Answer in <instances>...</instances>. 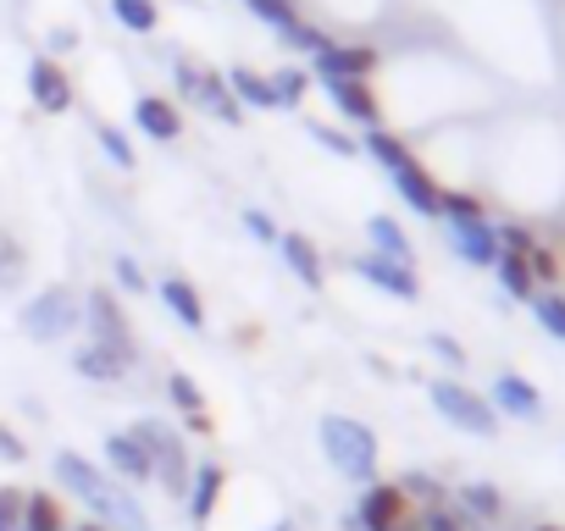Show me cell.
I'll list each match as a JSON object with an SVG mask.
<instances>
[{
	"mask_svg": "<svg viewBox=\"0 0 565 531\" xmlns=\"http://www.w3.org/2000/svg\"><path fill=\"white\" fill-rule=\"evenodd\" d=\"M51 476H56L62 492L78 498V503L89 509V520H100L106 531H156V525H150V509L139 503V492L122 487V481H117L106 465H95L89 454L56 448V454H51Z\"/></svg>",
	"mask_w": 565,
	"mask_h": 531,
	"instance_id": "obj_1",
	"label": "cell"
},
{
	"mask_svg": "<svg viewBox=\"0 0 565 531\" xmlns=\"http://www.w3.org/2000/svg\"><path fill=\"white\" fill-rule=\"evenodd\" d=\"M317 443H322V459H328L344 481H355V487L377 481L383 443H377V432H372L361 415H322V421H317Z\"/></svg>",
	"mask_w": 565,
	"mask_h": 531,
	"instance_id": "obj_2",
	"label": "cell"
},
{
	"mask_svg": "<svg viewBox=\"0 0 565 531\" xmlns=\"http://www.w3.org/2000/svg\"><path fill=\"white\" fill-rule=\"evenodd\" d=\"M18 327H23L29 344H67V338L84 327V294L67 289V283H51V289H40L34 300H23Z\"/></svg>",
	"mask_w": 565,
	"mask_h": 531,
	"instance_id": "obj_3",
	"label": "cell"
},
{
	"mask_svg": "<svg viewBox=\"0 0 565 531\" xmlns=\"http://www.w3.org/2000/svg\"><path fill=\"white\" fill-rule=\"evenodd\" d=\"M172 84H178V100H189V106H200L211 122H222V128H238L244 122V106L233 100V89H227V73H216V67H205V62H194V56H172Z\"/></svg>",
	"mask_w": 565,
	"mask_h": 531,
	"instance_id": "obj_4",
	"label": "cell"
},
{
	"mask_svg": "<svg viewBox=\"0 0 565 531\" xmlns=\"http://www.w3.org/2000/svg\"><path fill=\"white\" fill-rule=\"evenodd\" d=\"M128 432H134V437H139V448L150 454V465H156V481L167 487V498H183V492H189V470H194L183 432H178L172 421H161V415H139Z\"/></svg>",
	"mask_w": 565,
	"mask_h": 531,
	"instance_id": "obj_5",
	"label": "cell"
},
{
	"mask_svg": "<svg viewBox=\"0 0 565 531\" xmlns=\"http://www.w3.org/2000/svg\"><path fill=\"white\" fill-rule=\"evenodd\" d=\"M427 404L455 426V432H471V437H499V410L488 404V393L466 388L460 377H433L427 382Z\"/></svg>",
	"mask_w": 565,
	"mask_h": 531,
	"instance_id": "obj_6",
	"label": "cell"
},
{
	"mask_svg": "<svg viewBox=\"0 0 565 531\" xmlns=\"http://www.w3.org/2000/svg\"><path fill=\"white\" fill-rule=\"evenodd\" d=\"M84 344H95V349H111V355H122L128 366H139V344H134V327H128V311H122V294H111V289H89L84 294Z\"/></svg>",
	"mask_w": 565,
	"mask_h": 531,
	"instance_id": "obj_7",
	"label": "cell"
},
{
	"mask_svg": "<svg viewBox=\"0 0 565 531\" xmlns=\"http://www.w3.org/2000/svg\"><path fill=\"white\" fill-rule=\"evenodd\" d=\"M344 531H416V503L399 492V481H366L344 514Z\"/></svg>",
	"mask_w": 565,
	"mask_h": 531,
	"instance_id": "obj_8",
	"label": "cell"
},
{
	"mask_svg": "<svg viewBox=\"0 0 565 531\" xmlns=\"http://www.w3.org/2000/svg\"><path fill=\"white\" fill-rule=\"evenodd\" d=\"M344 266H350L361 283L383 289V294L399 300V305H416V300H422V278H416V266H405V260H388V254H344Z\"/></svg>",
	"mask_w": 565,
	"mask_h": 531,
	"instance_id": "obj_9",
	"label": "cell"
},
{
	"mask_svg": "<svg viewBox=\"0 0 565 531\" xmlns=\"http://www.w3.org/2000/svg\"><path fill=\"white\" fill-rule=\"evenodd\" d=\"M317 89L333 100V111H339L350 128H361V133L383 128V100H377L372 78H317Z\"/></svg>",
	"mask_w": 565,
	"mask_h": 531,
	"instance_id": "obj_10",
	"label": "cell"
},
{
	"mask_svg": "<svg viewBox=\"0 0 565 531\" xmlns=\"http://www.w3.org/2000/svg\"><path fill=\"white\" fill-rule=\"evenodd\" d=\"M29 100L45 111V117H67L78 106V84L73 73L56 62V56H34L29 62Z\"/></svg>",
	"mask_w": 565,
	"mask_h": 531,
	"instance_id": "obj_11",
	"label": "cell"
},
{
	"mask_svg": "<svg viewBox=\"0 0 565 531\" xmlns=\"http://www.w3.org/2000/svg\"><path fill=\"white\" fill-rule=\"evenodd\" d=\"M311 84L317 78H372L377 73V45H355V40H333L328 51L311 56Z\"/></svg>",
	"mask_w": 565,
	"mask_h": 531,
	"instance_id": "obj_12",
	"label": "cell"
},
{
	"mask_svg": "<svg viewBox=\"0 0 565 531\" xmlns=\"http://www.w3.org/2000/svg\"><path fill=\"white\" fill-rule=\"evenodd\" d=\"M388 183H394V194L405 199V210H416V216H438V205H444V183L411 155V161H399V166H388Z\"/></svg>",
	"mask_w": 565,
	"mask_h": 531,
	"instance_id": "obj_13",
	"label": "cell"
},
{
	"mask_svg": "<svg viewBox=\"0 0 565 531\" xmlns=\"http://www.w3.org/2000/svg\"><path fill=\"white\" fill-rule=\"evenodd\" d=\"M488 404L499 410V421L510 415V421H543V393L521 377V371H499L493 382H488Z\"/></svg>",
	"mask_w": 565,
	"mask_h": 531,
	"instance_id": "obj_14",
	"label": "cell"
},
{
	"mask_svg": "<svg viewBox=\"0 0 565 531\" xmlns=\"http://www.w3.org/2000/svg\"><path fill=\"white\" fill-rule=\"evenodd\" d=\"M222 492H227V465H222V459H200V465L189 470V492H183V509H189V520H194L200 531L211 525Z\"/></svg>",
	"mask_w": 565,
	"mask_h": 531,
	"instance_id": "obj_15",
	"label": "cell"
},
{
	"mask_svg": "<svg viewBox=\"0 0 565 531\" xmlns=\"http://www.w3.org/2000/svg\"><path fill=\"white\" fill-rule=\"evenodd\" d=\"M449 227V249L466 260V266H488L499 260V227L488 221V216H466V221H444Z\"/></svg>",
	"mask_w": 565,
	"mask_h": 531,
	"instance_id": "obj_16",
	"label": "cell"
},
{
	"mask_svg": "<svg viewBox=\"0 0 565 531\" xmlns=\"http://www.w3.org/2000/svg\"><path fill=\"white\" fill-rule=\"evenodd\" d=\"M100 454H106V470H111L122 487H145V481H156V465H150V454L139 448L134 432H111V437L100 443Z\"/></svg>",
	"mask_w": 565,
	"mask_h": 531,
	"instance_id": "obj_17",
	"label": "cell"
},
{
	"mask_svg": "<svg viewBox=\"0 0 565 531\" xmlns=\"http://www.w3.org/2000/svg\"><path fill=\"white\" fill-rule=\"evenodd\" d=\"M277 254H282V266L311 289V294H322V283H328V260H322V249H317V238L311 232H282L277 238Z\"/></svg>",
	"mask_w": 565,
	"mask_h": 531,
	"instance_id": "obj_18",
	"label": "cell"
},
{
	"mask_svg": "<svg viewBox=\"0 0 565 531\" xmlns=\"http://www.w3.org/2000/svg\"><path fill=\"white\" fill-rule=\"evenodd\" d=\"M134 128L156 144H172V139H183V111L167 95H139L134 100Z\"/></svg>",
	"mask_w": 565,
	"mask_h": 531,
	"instance_id": "obj_19",
	"label": "cell"
},
{
	"mask_svg": "<svg viewBox=\"0 0 565 531\" xmlns=\"http://www.w3.org/2000/svg\"><path fill=\"white\" fill-rule=\"evenodd\" d=\"M156 300L178 316V327H189V333H205V300H200V289L183 278V272H167L161 283H156Z\"/></svg>",
	"mask_w": 565,
	"mask_h": 531,
	"instance_id": "obj_20",
	"label": "cell"
},
{
	"mask_svg": "<svg viewBox=\"0 0 565 531\" xmlns=\"http://www.w3.org/2000/svg\"><path fill=\"white\" fill-rule=\"evenodd\" d=\"M449 503H455L460 514H471L477 525H499V520H504V492H499L493 481H460Z\"/></svg>",
	"mask_w": 565,
	"mask_h": 531,
	"instance_id": "obj_21",
	"label": "cell"
},
{
	"mask_svg": "<svg viewBox=\"0 0 565 531\" xmlns=\"http://www.w3.org/2000/svg\"><path fill=\"white\" fill-rule=\"evenodd\" d=\"M73 371L84 377V382H100V388H117L134 366L122 360V355H111V349H95V344H78L73 349Z\"/></svg>",
	"mask_w": 565,
	"mask_h": 531,
	"instance_id": "obj_22",
	"label": "cell"
},
{
	"mask_svg": "<svg viewBox=\"0 0 565 531\" xmlns=\"http://www.w3.org/2000/svg\"><path fill=\"white\" fill-rule=\"evenodd\" d=\"M67 525H73V520H67L62 492H45V487L23 492V520H18V531H67Z\"/></svg>",
	"mask_w": 565,
	"mask_h": 531,
	"instance_id": "obj_23",
	"label": "cell"
},
{
	"mask_svg": "<svg viewBox=\"0 0 565 531\" xmlns=\"http://www.w3.org/2000/svg\"><path fill=\"white\" fill-rule=\"evenodd\" d=\"M366 243H372V254H388V260H405V266H416V243H411V232L394 221V216H366Z\"/></svg>",
	"mask_w": 565,
	"mask_h": 531,
	"instance_id": "obj_24",
	"label": "cell"
},
{
	"mask_svg": "<svg viewBox=\"0 0 565 531\" xmlns=\"http://www.w3.org/2000/svg\"><path fill=\"white\" fill-rule=\"evenodd\" d=\"M488 272L499 278V289H504V300H532L537 294V278H532V266H526V254H515V249H499V260L488 266Z\"/></svg>",
	"mask_w": 565,
	"mask_h": 531,
	"instance_id": "obj_25",
	"label": "cell"
},
{
	"mask_svg": "<svg viewBox=\"0 0 565 531\" xmlns=\"http://www.w3.org/2000/svg\"><path fill=\"white\" fill-rule=\"evenodd\" d=\"M244 12L266 29V34H277V40H289L300 23H306V12H300V0H244Z\"/></svg>",
	"mask_w": 565,
	"mask_h": 531,
	"instance_id": "obj_26",
	"label": "cell"
},
{
	"mask_svg": "<svg viewBox=\"0 0 565 531\" xmlns=\"http://www.w3.org/2000/svg\"><path fill=\"white\" fill-rule=\"evenodd\" d=\"M227 89L244 111H277V95H271V78L255 73V67H233L227 73Z\"/></svg>",
	"mask_w": 565,
	"mask_h": 531,
	"instance_id": "obj_27",
	"label": "cell"
},
{
	"mask_svg": "<svg viewBox=\"0 0 565 531\" xmlns=\"http://www.w3.org/2000/svg\"><path fill=\"white\" fill-rule=\"evenodd\" d=\"M111 18H117L134 40H156V34H161V7H156V0H111Z\"/></svg>",
	"mask_w": 565,
	"mask_h": 531,
	"instance_id": "obj_28",
	"label": "cell"
},
{
	"mask_svg": "<svg viewBox=\"0 0 565 531\" xmlns=\"http://www.w3.org/2000/svg\"><path fill=\"white\" fill-rule=\"evenodd\" d=\"M23 278H29V249L0 227V294H12V289H23Z\"/></svg>",
	"mask_w": 565,
	"mask_h": 531,
	"instance_id": "obj_29",
	"label": "cell"
},
{
	"mask_svg": "<svg viewBox=\"0 0 565 531\" xmlns=\"http://www.w3.org/2000/svg\"><path fill=\"white\" fill-rule=\"evenodd\" d=\"M361 150H366V155H372V161H377V166H383V172H388V166H399V161H411V155H416V150H411V144H405V139H399V133H394V128H372V133H366V139H361Z\"/></svg>",
	"mask_w": 565,
	"mask_h": 531,
	"instance_id": "obj_30",
	"label": "cell"
},
{
	"mask_svg": "<svg viewBox=\"0 0 565 531\" xmlns=\"http://www.w3.org/2000/svg\"><path fill=\"white\" fill-rule=\"evenodd\" d=\"M95 144L106 150V161H111L117 172H134V166H139V155H134V139H128L117 122H95Z\"/></svg>",
	"mask_w": 565,
	"mask_h": 531,
	"instance_id": "obj_31",
	"label": "cell"
},
{
	"mask_svg": "<svg viewBox=\"0 0 565 531\" xmlns=\"http://www.w3.org/2000/svg\"><path fill=\"white\" fill-rule=\"evenodd\" d=\"M526 305H532L537 327H543L548 338H559V344H565V294H559V289H537Z\"/></svg>",
	"mask_w": 565,
	"mask_h": 531,
	"instance_id": "obj_32",
	"label": "cell"
},
{
	"mask_svg": "<svg viewBox=\"0 0 565 531\" xmlns=\"http://www.w3.org/2000/svg\"><path fill=\"white\" fill-rule=\"evenodd\" d=\"M399 492L416 503V509H433V503H449V487L438 481V476H427V470H405L399 476Z\"/></svg>",
	"mask_w": 565,
	"mask_h": 531,
	"instance_id": "obj_33",
	"label": "cell"
},
{
	"mask_svg": "<svg viewBox=\"0 0 565 531\" xmlns=\"http://www.w3.org/2000/svg\"><path fill=\"white\" fill-rule=\"evenodd\" d=\"M416 531H488V525H477L455 503H433V509H416Z\"/></svg>",
	"mask_w": 565,
	"mask_h": 531,
	"instance_id": "obj_34",
	"label": "cell"
},
{
	"mask_svg": "<svg viewBox=\"0 0 565 531\" xmlns=\"http://www.w3.org/2000/svg\"><path fill=\"white\" fill-rule=\"evenodd\" d=\"M266 78H271V95H277L282 111H295V106L306 100V89H311V73H306V67H277V73H266Z\"/></svg>",
	"mask_w": 565,
	"mask_h": 531,
	"instance_id": "obj_35",
	"label": "cell"
},
{
	"mask_svg": "<svg viewBox=\"0 0 565 531\" xmlns=\"http://www.w3.org/2000/svg\"><path fill=\"white\" fill-rule=\"evenodd\" d=\"M306 133H311V144H322L328 155H339V161H355L361 155V144H355V133H344V128H333V122H306Z\"/></svg>",
	"mask_w": 565,
	"mask_h": 531,
	"instance_id": "obj_36",
	"label": "cell"
},
{
	"mask_svg": "<svg viewBox=\"0 0 565 531\" xmlns=\"http://www.w3.org/2000/svg\"><path fill=\"white\" fill-rule=\"evenodd\" d=\"M167 399H172L178 421H183V415H200V410H211V404H205V393H200V382H194L189 371H172V377H167Z\"/></svg>",
	"mask_w": 565,
	"mask_h": 531,
	"instance_id": "obj_37",
	"label": "cell"
},
{
	"mask_svg": "<svg viewBox=\"0 0 565 531\" xmlns=\"http://www.w3.org/2000/svg\"><path fill=\"white\" fill-rule=\"evenodd\" d=\"M111 283H117V294H134V300L156 294V289H150V278H145V266H139L134 254H117V260H111Z\"/></svg>",
	"mask_w": 565,
	"mask_h": 531,
	"instance_id": "obj_38",
	"label": "cell"
},
{
	"mask_svg": "<svg viewBox=\"0 0 565 531\" xmlns=\"http://www.w3.org/2000/svg\"><path fill=\"white\" fill-rule=\"evenodd\" d=\"M238 221H244V232H249L255 243H266V249H277V238H282V227L271 221V210H260V205H244V210H238Z\"/></svg>",
	"mask_w": 565,
	"mask_h": 531,
	"instance_id": "obj_39",
	"label": "cell"
},
{
	"mask_svg": "<svg viewBox=\"0 0 565 531\" xmlns=\"http://www.w3.org/2000/svg\"><path fill=\"white\" fill-rule=\"evenodd\" d=\"M438 216H444V221H466V216H488V205H482L477 194H466V188H444Z\"/></svg>",
	"mask_w": 565,
	"mask_h": 531,
	"instance_id": "obj_40",
	"label": "cell"
},
{
	"mask_svg": "<svg viewBox=\"0 0 565 531\" xmlns=\"http://www.w3.org/2000/svg\"><path fill=\"white\" fill-rule=\"evenodd\" d=\"M282 45H289V51H300V56H317V51H328V45H333V34H328V29H317V23L306 18V23H300L289 40H282Z\"/></svg>",
	"mask_w": 565,
	"mask_h": 531,
	"instance_id": "obj_41",
	"label": "cell"
},
{
	"mask_svg": "<svg viewBox=\"0 0 565 531\" xmlns=\"http://www.w3.org/2000/svg\"><path fill=\"white\" fill-rule=\"evenodd\" d=\"M526 266H532V278H537V289L559 278V254H554L548 243H532V249H526Z\"/></svg>",
	"mask_w": 565,
	"mask_h": 531,
	"instance_id": "obj_42",
	"label": "cell"
},
{
	"mask_svg": "<svg viewBox=\"0 0 565 531\" xmlns=\"http://www.w3.org/2000/svg\"><path fill=\"white\" fill-rule=\"evenodd\" d=\"M427 355L444 360L449 371H466V349H460V338H449V333H433V338H427Z\"/></svg>",
	"mask_w": 565,
	"mask_h": 531,
	"instance_id": "obj_43",
	"label": "cell"
},
{
	"mask_svg": "<svg viewBox=\"0 0 565 531\" xmlns=\"http://www.w3.org/2000/svg\"><path fill=\"white\" fill-rule=\"evenodd\" d=\"M499 227V249H515V254H526L532 243H537V232L526 227V221H493Z\"/></svg>",
	"mask_w": 565,
	"mask_h": 531,
	"instance_id": "obj_44",
	"label": "cell"
},
{
	"mask_svg": "<svg viewBox=\"0 0 565 531\" xmlns=\"http://www.w3.org/2000/svg\"><path fill=\"white\" fill-rule=\"evenodd\" d=\"M0 465H29V443L0 421Z\"/></svg>",
	"mask_w": 565,
	"mask_h": 531,
	"instance_id": "obj_45",
	"label": "cell"
},
{
	"mask_svg": "<svg viewBox=\"0 0 565 531\" xmlns=\"http://www.w3.org/2000/svg\"><path fill=\"white\" fill-rule=\"evenodd\" d=\"M0 520L18 531V520H23V487H0Z\"/></svg>",
	"mask_w": 565,
	"mask_h": 531,
	"instance_id": "obj_46",
	"label": "cell"
},
{
	"mask_svg": "<svg viewBox=\"0 0 565 531\" xmlns=\"http://www.w3.org/2000/svg\"><path fill=\"white\" fill-rule=\"evenodd\" d=\"M67 51H78V34L73 29H51V56H67Z\"/></svg>",
	"mask_w": 565,
	"mask_h": 531,
	"instance_id": "obj_47",
	"label": "cell"
},
{
	"mask_svg": "<svg viewBox=\"0 0 565 531\" xmlns=\"http://www.w3.org/2000/svg\"><path fill=\"white\" fill-rule=\"evenodd\" d=\"M178 432H194V437H211V410H200V415H183V421H178Z\"/></svg>",
	"mask_w": 565,
	"mask_h": 531,
	"instance_id": "obj_48",
	"label": "cell"
},
{
	"mask_svg": "<svg viewBox=\"0 0 565 531\" xmlns=\"http://www.w3.org/2000/svg\"><path fill=\"white\" fill-rule=\"evenodd\" d=\"M266 531H300V520H295V514H277V520H271Z\"/></svg>",
	"mask_w": 565,
	"mask_h": 531,
	"instance_id": "obj_49",
	"label": "cell"
},
{
	"mask_svg": "<svg viewBox=\"0 0 565 531\" xmlns=\"http://www.w3.org/2000/svg\"><path fill=\"white\" fill-rule=\"evenodd\" d=\"M532 531H565V525H554V520H543V525H532Z\"/></svg>",
	"mask_w": 565,
	"mask_h": 531,
	"instance_id": "obj_50",
	"label": "cell"
}]
</instances>
